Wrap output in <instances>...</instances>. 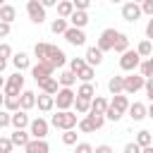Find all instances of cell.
Returning a JSON list of instances; mask_svg holds the SVG:
<instances>
[{"instance_id": "obj_38", "label": "cell", "mask_w": 153, "mask_h": 153, "mask_svg": "<svg viewBox=\"0 0 153 153\" xmlns=\"http://www.w3.org/2000/svg\"><path fill=\"white\" fill-rule=\"evenodd\" d=\"M84 67H86V57H72V60H69V69H72L74 74H79Z\"/></svg>"}, {"instance_id": "obj_57", "label": "cell", "mask_w": 153, "mask_h": 153, "mask_svg": "<svg viewBox=\"0 0 153 153\" xmlns=\"http://www.w3.org/2000/svg\"><path fill=\"white\" fill-rule=\"evenodd\" d=\"M5 84H7V79L2 76V72H0V88H5Z\"/></svg>"}, {"instance_id": "obj_44", "label": "cell", "mask_w": 153, "mask_h": 153, "mask_svg": "<svg viewBox=\"0 0 153 153\" xmlns=\"http://www.w3.org/2000/svg\"><path fill=\"white\" fill-rule=\"evenodd\" d=\"M88 117L93 120V124H96V129H100V127L105 124V115H98V112H88Z\"/></svg>"}, {"instance_id": "obj_18", "label": "cell", "mask_w": 153, "mask_h": 153, "mask_svg": "<svg viewBox=\"0 0 153 153\" xmlns=\"http://www.w3.org/2000/svg\"><path fill=\"white\" fill-rule=\"evenodd\" d=\"M103 62V50L98 48V45H91L88 50H86V65H91V67H98Z\"/></svg>"}, {"instance_id": "obj_36", "label": "cell", "mask_w": 153, "mask_h": 153, "mask_svg": "<svg viewBox=\"0 0 153 153\" xmlns=\"http://www.w3.org/2000/svg\"><path fill=\"white\" fill-rule=\"evenodd\" d=\"M136 143L143 148V146H151L153 143V136H151V131H146V129H141V131H136Z\"/></svg>"}, {"instance_id": "obj_51", "label": "cell", "mask_w": 153, "mask_h": 153, "mask_svg": "<svg viewBox=\"0 0 153 153\" xmlns=\"http://www.w3.org/2000/svg\"><path fill=\"white\" fill-rule=\"evenodd\" d=\"M143 88H146V96L153 100V76H148V79H146V86H143Z\"/></svg>"}, {"instance_id": "obj_21", "label": "cell", "mask_w": 153, "mask_h": 153, "mask_svg": "<svg viewBox=\"0 0 153 153\" xmlns=\"http://www.w3.org/2000/svg\"><path fill=\"white\" fill-rule=\"evenodd\" d=\"M10 139H12V143H14V146L24 148V146L31 141V134H29V131H24V129H14V134H12Z\"/></svg>"}, {"instance_id": "obj_20", "label": "cell", "mask_w": 153, "mask_h": 153, "mask_svg": "<svg viewBox=\"0 0 153 153\" xmlns=\"http://www.w3.org/2000/svg\"><path fill=\"white\" fill-rule=\"evenodd\" d=\"M29 124H31V120H29L26 110H17V112H12V127H14V129H26Z\"/></svg>"}, {"instance_id": "obj_49", "label": "cell", "mask_w": 153, "mask_h": 153, "mask_svg": "<svg viewBox=\"0 0 153 153\" xmlns=\"http://www.w3.org/2000/svg\"><path fill=\"white\" fill-rule=\"evenodd\" d=\"M74 2V10H88V5H91V0H72Z\"/></svg>"}, {"instance_id": "obj_37", "label": "cell", "mask_w": 153, "mask_h": 153, "mask_svg": "<svg viewBox=\"0 0 153 153\" xmlns=\"http://www.w3.org/2000/svg\"><path fill=\"white\" fill-rule=\"evenodd\" d=\"M139 72H141V76H146V79H148V76H153V60H151V57H146V60L139 65Z\"/></svg>"}, {"instance_id": "obj_54", "label": "cell", "mask_w": 153, "mask_h": 153, "mask_svg": "<svg viewBox=\"0 0 153 153\" xmlns=\"http://www.w3.org/2000/svg\"><path fill=\"white\" fill-rule=\"evenodd\" d=\"M57 2H60V0H41V5H43L45 10H48V7H57Z\"/></svg>"}, {"instance_id": "obj_39", "label": "cell", "mask_w": 153, "mask_h": 153, "mask_svg": "<svg viewBox=\"0 0 153 153\" xmlns=\"http://www.w3.org/2000/svg\"><path fill=\"white\" fill-rule=\"evenodd\" d=\"M93 76H96V69H93L91 65H86V67L76 74V79H81V81H93Z\"/></svg>"}, {"instance_id": "obj_42", "label": "cell", "mask_w": 153, "mask_h": 153, "mask_svg": "<svg viewBox=\"0 0 153 153\" xmlns=\"http://www.w3.org/2000/svg\"><path fill=\"white\" fill-rule=\"evenodd\" d=\"M45 53H48V43H36L33 45V55L38 60H45Z\"/></svg>"}, {"instance_id": "obj_28", "label": "cell", "mask_w": 153, "mask_h": 153, "mask_svg": "<svg viewBox=\"0 0 153 153\" xmlns=\"http://www.w3.org/2000/svg\"><path fill=\"white\" fill-rule=\"evenodd\" d=\"M14 19H17V10H14L12 5L5 2V5L0 7V22H10V24H12Z\"/></svg>"}, {"instance_id": "obj_43", "label": "cell", "mask_w": 153, "mask_h": 153, "mask_svg": "<svg viewBox=\"0 0 153 153\" xmlns=\"http://www.w3.org/2000/svg\"><path fill=\"white\" fill-rule=\"evenodd\" d=\"M12 124V112L10 110H0V129Z\"/></svg>"}, {"instance_id": "obj_25", "label": "cell", "mask_w": 153, "mask_h": 153, "mask_svg": "<svg viewBox=\"0 0 153 153\" xmlns=\"http://www.w3.org/2000/svg\"><path fill=\"white\" fill-rule=\"evenodd\" d=\"M57 81H60V86H69V88H72V86L76 84V74H74L72 69H62L60 76H57Z\"/></svg>"}, {"instance_id": "obj_4", "label": "cell", "mask_w": 153, "mask_h": 153, "mask_svg": "<svg viewBox=\"0 0 153 153\" xmlns=\"http://www.w3.org/2000/svg\"><path fill=\"white\" fill-rule=\"evenodd\" d=\"M5 96H19L24 91V76L22 72H14L12 76H7V84H5Z\"/></svg>"}, {"instance_id": "obj_2", "label": "cell", "mask_w": 153, "mask_h": 153, "mask_svg": "<svg viewBox=\"0 0 153 153\" xmlns=\"http://www.w3.org/2000/svg\"><path fill=\"white\" fill-rule=\"evenodd\" d=\"M76 100V93L69 88V86H62L57 93H55V108L57 110H69Z\"/></svg>"}, {"instance_id": "obj_5", "label": "cell", "mask_w": 153, "mask_h": 153, "mask_svg": "<svg viewBox=\"0 0 153 153\" xmlns=\"http://www.w3.org/2000/svg\"><path fill=\"white\" fill-rule=\"evenodd\" d=\"M26 14L33 24H43L45 22V7L41 5V0H29L26 2Z\"/></svg>"}, {"instance_id": "obj_56", "label": "cell", "mask_w": 153, "mask_h": 153, "mask_svg": "<svg viewBox=\"0 0 153 153\" xmlns=\"http://www.w3.org/2000/svg\"><path fill=\"white\" fill-rule=\"evenodd\" d=\"M5 67H7V60H2V57H0V72H5Z\"/></svg>"}, {"instance_id": "obj_52", "label": "cell", "mask_w": 153, "mask_h": 153, "mask_svg": "<svg viewBox=\"0 0 153 153\" xmlns=\"http://www.w3.org/2000/svg\"><path fill=\"white\" fill-rule=\"evenodd\" d=\"M93 153H112V148H110L108 143H100V146H96V148H93Z\"/></svg>"}, {"instance_id": "obj_27", "label": "cell", "mask_w": 153, "mask_h": 153, "mask_svg": "<svg viewBox=\"0 0 153 153\" xmlns=\"http://www.w3.org/2000/svg\"><path fill=\"white\" fill-rule=\"evenodd\" d=\"M72 12H74V2H72V0H60V2H57V14H60V17L69 19Z\"/></svg>"}, {"instance_id": "obj_47", "label": "cell", "mask_w": 153, "mask_h": 153, "mask_svg": "<svg viewBox=\"0 0 153 153\" xmlns=\"http://www.w3.org/2000/svg\"><path fill=\"white\" fill-rule=\"evenodd\" d=\"M74 153H93V146L86 143V141H81V143H76V151Z\"/></svg>"}, {"instance_id": "obj_6", "label": "cell", "mask_w": 153, "mask_h": 153, "mask_svg": "<svg viewBox=\"0 0 153 153\" xmlns=\"http://www.w3.org/2000/svg\"><path fill=\"white\" fill-rule=\"evenodd\" d=\"M45 62H50L53 67H65V62H67V55H65V50H60L57 45H53V43H48V53H45Z\"/></svg>"}, {"instance_id": "obj_19", "label": "cell", "mask_w": 153, "mask_h": 153, "mask_svg": "<svg viewBox=\"0 0 153 153\" xmlns=\"http://www.w3.org/2000/svg\"><path fill=\"white\" fill-rule=\"evenodd\" d=\"M38 88H41L43 93H50V96H55V93L60 91V81H57L55 76H48V79L38 81Z\"/></svg>"}, {"instance_id": "obj_1", "label": "cell", "mask_w": 153, "mask_h": 153, "mask_svg": "<svg viewBox=\"0 0 153 153\" xmlns=\"http://www.w3.org/2000/svg\"><path fill=\"white\" fill-rule=\"evenodd\" d=\"M50 124L55 127V129H74L76 124H79V120H76V112H72V110H57L53 117H50Z\"/></svg>"}, {"instance_id": "obj_8", "label": "cell", "mask_w": 153, "mask_h": 153, "mask_svg": "<svg viewBox=\"0 0 153 153\" xmlns=\"http://www.w3.org/2000/svg\"><path fill=\"white\" fill-rule=\"evenodd\" d=\"M141 14H143V12H141V5H139V2L129 0V2H124V5H122V19H124V22L134 24Z\"/></svg>"}, {"instance_id": "obj_12", "label": "cell", "mask_w": 153, "mask_h": 153, "mask_svg": "<svg viewBox=\"0 0 153 153\" xmlns=\"http://www.w3.org/2000/svg\"><path fill=\"white\" fill-rule=\"evenodd\" d=\"M129 105H131V103H129V98H127L124 93H117V96H112V100H110V105H108V108L122 117V115L129 110Z\"/></svg>"}, {"instance_id": "obj_53", "label": "cell", "mask_w": 153, "mask_h": 153, "mask_svg": "<svg viewBox=\"0 0 153 153\" xmlns=\"http://www.w3.org/2000/svg\"><path fill=\"white\" fill-rule=\"evenodd\" d=\"M146 38L148 41H153V17L148 19V24H146Z\"/></svg>"}, {"instance_id": "obj_59", "label": "cell", "mask_w": 153, "mask_h": 153, "mask_svg": "<svg viewBox=\"0 0 153 153\" xmlns=\"http://www.w3.org/2000/svg\"><path fill=\"white\" fill-rule=\"evenodd\" d=\"M148 117L153 120V100H151V105H148Z\"/></svg>"}, {"instance_id": "obj_61", "label": "cell", "mask_w": 153, "mask_h": 153, "mask_svg": "<svg viewBox=\"0 0 153 153\" xmlns=\"http://www.w3.org/2000/svg\"><path fill=\"white\" fill-rule=\"evenodd\" d=\"M134 2H139V5H141V2H143V0H134Z\"/></svg>"}, {"instance_id": "obj_34", "label": "cell", "mask_w": 153, "mask_h": 153, "mask_svg": "<svg viewBox=\"0 0 153 153\" xmlns=\"http://www.w3.org/2000/svg\"><path fill=\"white\" fill-rule=\"evenodd\" d=\"M76 127H79V131H84V134H91V131H96V124H93V120H91L88 115H86V117H81Z\"/></svg>"}, {"instance_id": "obj_22", "label": "cell", "mask_w": 153, "mask_h": 153, "mask_svg": "<svg viewBox=\"0 0 153 153\" xmlns=\"http://www.w3.org/2000/svg\"><path fill=\"white\" fill-rule=\"evenodd\" d=\"M19 100H22V110L36 108V93H33V91H22V93H19Z\"/></svg>"}, {"instance_id": "obj_15", "label": "cell", "mask_w": 153, "mask_h": 153, "mask_svg": "<svg viewBox=\"0 0 153 153\" xmlns=\"http://www.w3.org/2000/svg\"><path fill=\"white\" fill-rule=\"evenodd\" d=\"M36 108H38L41 112H50V110L55 108V96H50V93L36 96Z\"/></svg>"}, {"instance_id": "obj_13", "label": "cell", "mask_w": 153, "mask_h": 153, "mask_svg": "<svg viewBox=\"0 0 153 153\" xmlns=\"http://www.w3.org/2000/svg\"><path fill=\"white\" fill-rule=\"evenodd\" d=\"M62 36L67 38L69 45H84V43H86V33H84V29H76V26H69Z\"/></svg>"}, {"instance_id": "obj_45", "label": "cell", "mask_w": 153, "mask_h": 153, "mask_svg": "<svg viewBox=\"0 0 153 153\" xmlns=\"http://www.w3.org/2000/svg\"><path fill=\"white\" fill-rule=\"evenodd\" d=\"M0 57H2V60H10V57H12V48H10V43H0Z\"/></svg>"}, {"instance_id": "obj_40", "label": "cell", "mask_w": 153, "mask_h": 153, "mask_svg": "<svg viewBox=\"0 0 153 153\" xmlns=\"http://www.w3.org/2000/svg\"><path fill=\"white\" fill-rule=\"evenodd\" d=\"M62 143H65V146H76V129H65Z\"/></svg>"}, {"instance_id": "obj_41", "label": "cell", "mask_w": 153, "mask_h": 153, "mask_svg": "<svg viewBox=\"0 0 153 153\" xmlns=\"http://www.w3.org/2000/svg\"><path fill=\"white\" fill-rule=\"evenodd\" d=\"M12 148H14L12 139L10 136H0V153H12Z\"/></svg>"}, {"instance_id": "obj_9", "label": "cell", "mask_w": 153, "mask_h": 153, "mask_svg": "<svg viewBox=\"0 0 153 153\" xmlns=\"http://www.w3.org/2000/svg\"><path fill=\"white\" fill-rule=\"evenodd\" d=\"M146 86V76L141 74H127L124 76V93H136Z\"/></svg>"}, {"instance_id": "obj_26", "label": "cell", "mask_w": 153, "mask_h": 153, "mask_svg": "<svg viewBox=\"0 0 153 153\" xmlns=\"http://www.w3.org/2000/svg\"><path fill=\"white\" fill-rule=\"evenodd\" d=\"M108 91H110L112 96L124 93V76H112V79L108 81Z\"/></svg>"}, {"instance_id": "obj_31", "label": "cell", "mask_w": 153, "mask_h": 153, "mask_svg": "<svg viewBox=\"0 0 153 153\" xmlns=\"http://www.w3.org/2000/svg\"><path fill=\"white\" fill-rule=\"evenodd\" d=\"M74 108H76L79 115H88V112H91V98H81V96H76Z\"/></svg>"}, {"instance_id": "obj_48", "label": "cell", "mask_w": 153, "mask_h": 153, "mask_svg": "<svg viewBox=\"0 0 153 153\" xmlns=\"http://www.w3.org/2000/svg\"><path fill=\"white\" fill-rule=\"evenodd\" d=\"M124 153H141V146H139L136 141H129V143L124 146Z\"/></svg>"}, {"instance_id": "obj_24", "label": "cell", "mask_w": 153, "mask_h": 153, "mask_svg": "<svg viewBox=\"0 0 153 153\" xmlns=\"http://www.w3.org/2000/svg\"><path fill=\"white\" fill-rule=\"evenodd\" d=\"M12 65H14L17 72H22V69H26V67L31 65V60H29L26 53H17V55H12Z\"/></svg>"}, {"instance_id": "obj_3", "label": "cell", "mask_w": 153, "mask_h": 153, "mask_svg": "<svg viewBox=\"0 0 153 153\" xmlns=\"http://www.w3.org/2000/svg\"><path fill=\"white\" fill-rule=\"evenodd\" d=\"M139 65H141V55H139L136 50H124V53H122V57H120V67H122L124 72H136Z\"/></svg>"}, {"instance_id": "obj_17", "label": "cell", "mask_w": 153, "mask_h": 153, "mask_svg": "<svg viewBox=\"0 0 153 153\" xmlns=\"http://www.w3.org/2000/svg\"><path fill=\"white\" fill-rule=\"evenodd\" d=\"M88 24V14L86 10H74L72 17H69V26H76V29H84Z\"/></svg>"}, {"instance_id": "obj_60", "label": "cell", "mask_w": 153, "mask_h": 153, "mask_svg": "<svg viewBox=\"0 0 153 153\" xmlns=\"http://www.w3.org/2000/svg\"><path fill=\"white\" fill-rule=\"evenodd\" d=\"M110 2H115V5H117V2H124V0H110Z\"/></svg>"}, {"instance_id": "obj_10", "label": "cell", "mask_w": 153, "mask_h": 153, "mask_svg": "<svg viewBox=\"0 0 153 153\" xmlns=\"http://www.w3.org/2000/svg\"><path fill=\"white\" fill-rule=\"evenodd\" d=\"M48 120H43V117H36V120H31V124H29V134H31V139H45V134H48Z\"/></svg>"}, {"instance_id": "obj_62", "label": "cell", "mask_w": 153, "mask_h": 153, "mask_svg": "<svg viewBox=\"0 0 153 153\" xmlns=\"http://www.w3.org/2000/svg\"><path fill=\"white\" fill-rule=\"evenodd\" d=\"M2 5H5V0H0V7H2Z\"/></svg>"}, {"instance_id": "obj_46", "label": "cell", "mask_w": 153, "mask_h": 153, "mask_svg": "<svg viewBox=\"0 0 153 153\" xmlns=\"http://www.w3.org/2000/svg\"><path fill=\"white\" fill-rule=\"evenodd\" d=\"M141 12L148 14V17H153V0H143L141 2Z\"/></svg>"}, {"instance_id": "obj_11", "label": "cell", "mask_w": 153, "mask_h": 153, "mask_svg": "<svg viewBox=\"0 0 153 153\" xmlns=\"http://www.w3.org/2000/svg\"><path fill=\"white\" fill-rule=\"evenodd\" d=\"M117 33H120V31H115V29H105V31L100 33V38H98V48H100L103 53L112 50V48H115V38H117Z\"/></svg>"}, {"instance_id": "obj_23", "label": "cell", "mask_w": 153, "mask_h": 153, "mask_svg": "<svg viewBox=\"0 0 153 153\" xmlns=\"http://www.w3.org/2000/svg\"><path fill=\"white\" fill-rule=\"evenodd\" d=\"M108 100L103 98V96H93L91 98V112H98V115H105V110H108Z\"/></svg>"}, {"instance_id": "obj_7", "label": "cell", "mask_w": 153, "mask_h": 153, "mask_svg": "<svg viewBox=\"0 0 153 153\" xmlns=\"http://www.w3.org/2000/svg\"><path fill=\"white\" fill-rule=\"evenodd\" d=\"M53 72H55V67H53L50 62H45V60H38V62L31 67V74H33L36 84L43 81V79H48V76H53Z\"/></svg>"}, {"instance_id": "obj_16", "label": "cell", "mask_w": 153, "mask_h": 153, "mask_svg": "<svg viewBox=\"0 0 153 153\" xmlns=\"http://www.w3.org/2000/svg\"><path fill=\"white\" fill-rule=\"evenodd\" d=\"M127 112H129V117H131L134 122H141L143 117H148V108H146L143 103H131Z\"/></svg>"}, {"instance_id": "obj_14", "label": "cell", "mask_w": 153, "mask_h": 153, "mask_svg": "<svg viewBox=\"0 0 153 153\" xmlns=\"http://www.w3.org/2000/svg\"><path fill=\"white\" fill-rule=\"evenodd\" d=\"M26 153H50V146L45 139H31L26 146H24Z\"/></svg>"}, {"instance_id": "obj_63", "label": "cell", "mask_w": 153, "mask_h": 153, "mask_svg": "<svg viewBox=\"0 0 153 153\" xmlns=\"http://www.w3.org/2000/svg\"><path fill=\"white\" fill-rule=\"evenodd\" d=\"M151 60H153V57H151Z\"/></svg>"}, {"instance_id": "obj_33", "label": "cell", "mask_w": 153, "mask_h": 153, "mask_svg": "<svg viewBox=\"0 0 153 153\" xmlns=\"http://www.w3.org/2000/svg\"><path fill=\"white\" fill-rule=\"evenodd\" d=\"M5 110H10V112L22 110V100H19V96H5Z\"/></svg>"}, {"instance_id": "obj_29", "label": "cell", "mask_w": 153, "mask_h": 153, "mask_svg": "<svg viewBox=\"0 0 153 153\" xmlns=\"http://www.w3.org/2000/svg\"><path fill=\"white\" fill-rule=\"evenodd\" d=\"M115 53H124V50H129V36L127 33H117V38H115V48H112Z\"/></svg>"}, {"instance_id": "obj_50", "label": "cell", "mask_w": 153, "mask_h": 153, "mask_svg": "<svg viewBox=\"0 0 153 153\" xmlns=\"http://www.w3.org/2000/svg\"><path fill=\"white\" fill-rule=\"evenodd\" d=\"M10 36V22H0V38Z\"/></svg>"}, {"instance_id": "obj_55", "label": "cell", "mask_w": 153, "mask_h": 153, "mask_svg": "<svg viewBox=\"0 0 153 153\" xmlns=\"http://www.w3.org/2000/svg\"><path fill=\"white\" fill-rule=\"evenodd\" d=\"M141 153H153V143H151V146H143V148H141Z\"/></svg>"}, {"instance_id": "obj_58", "label": "cell", "mask_w": 153, "mask_h": 153, "mask_svg": "<svg viewBox=\"0 0 153 153\" xmlns=\"http://www.w3.org/2000/svg\"><path fill=\"white\" fill-rule=\"evenodd\" d=\"M2 108H5V93L0 91V110H2Z\"/></svg>"}, {"instance_id": "obj_30", "label": "cell", "mask_w": 153, "mask_h": 153, "mask_svg": "<svg viewBox=\"0 0 153 153\" xmlns=\"http://www.w3.org/2000/svg\"><path fill=\"white\" fill-rule=\"evenodd\" d=\"M76 96H81V98H93V96H96V86H93L91 81H81V86L76 88Z\"/></svg>"}, {"instance_id": "obj_35", "label": "cell", "mask_w": 153, "mask_h": 153, "mask_svg": "<svg viewBox=\"0 0 153 153\" xmlns=\"http://www.w3.org/2000/svg\"><path fill=\"white\" fill-rule=\"evenodd\" d=\"M67 29H69V24H67V19H65V17L55 19V22L50 24V31H53V33H65Z\"/></svg>"}, {"instance_id": "obj_32", "label": "cell", "mask_w": 153, "mask_h": 153, "mask_svg": "<svg viewBox=\"0 0 153 153\" xmlns=\"http://www.w3.org/2000/svg\"><path fill=\"white\" fill-rule=\"evenodd\" d=\"M136 53L141 55V57H151L153 55V41H148V38H143L139 45H136Z\"/></svg>"}]
</instances>
